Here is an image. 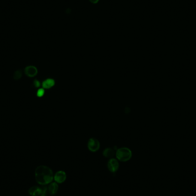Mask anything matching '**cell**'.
I'll list each match as a JSON object with an SVG mask.
<instances>
[{"label":"cell","instance_id":"ba28073f","mask_svg":"<svg viewBox=\"0 0 196 196\" xmlns=\"http://www.w3.org/2000/svg\"><path fill=\"white\" fill-rule=\"evenodd\" d=\"M59 185L56 182L50 183L48 187V191L51 195H54L58 191Z\"/></svg>","mask_w":196,"mask_h":196},{"label":"cell","instance_id":"7c38bea8","mask_svg":"<svg viewBox=\"0 0 196 196\" xmlns=\"http://www.w3.org/2000/svg\"><path fill=\"white\" fill-rule=\"evenodd\" d=\"M44 93H45V90L44 88H40L38 90L37 93H36L37 96L39 98H41L42 96H43Z\"/></svg>","mask_w":196,"mask_h":196},{"label":"cell","instance_id":"6da1fadb","mask_svg":"<svg viewBox=\"0 0 196 196\" xmlns=\"http://www.w3.org/2000/svg\"><path fill=\"white\" fill-rule=\"evenodd\" d=\"M36 181L41 185H46L52 182L53 173L49 167L44 165L38 166L35 171Z\"/></svg>","mask_w":196,"mask_h":196},{"label":"cell","instance_id":"4fadbf2b","mask_svg":"<svg viewBox=\"0 0 196 196\" xmlns=\"http://www.w3.org/2000/svg\"><path fill=\"white\" fill-rule=\"evenodd\" d=\"M41 189H42V192H41V194L40 196H46L47 192L48 191V188L43 187L41 188Z\"/></svg>","mask_w":196,"mask_h":196},{"label":"cell","instance_id":"277c9868","mask_svg":"<svg viewBox=\"0 0 196 196\" xmlns=\"http://www.w3.org/2000/svg\"><path fill=\"white\" fill-rule=\"evenodd\" d=\"M107 168L109 171L113 173L117 172L119 168L118 160L115 158H111L107 163Z\"/></svg>","mask_w":196,"mask_h":196},{"label":"cell","instance_id":"30bf717a","mask_svg":"<svg viewBox=\"0 0 196 196\" xmlns=\"http://www.w3.org/2000/svg\"><path fill=\"white\" fill-rule=\"evenodd\" d=\"M115 154L114 150L111 148H106L103 152L104 157L107 158H111Z\"/></svg>","mask_w":196,"mask_h":196},{"label":"cell","instance_id":"9c48e42d","mask_svg":"<svg viewBox=\"0 0 196 196\" xmlns=\"http://www.w3.org/2000/svg\"><path fill=\"white\" fill-rule=\"evenodd\" d=\"M42 192L41 188L38 186H33L31 187L29 190L28 193L31 196H39L41 195Z\"/></svg>","mask_w":196,"mask_h":196},{"label":"cell","instance_id":"52a82bcc","mask_svg":"<svg viewBox=\"0 0 196 196\" xmlns=\"http://www.w3.org/2000/svg\"><path fill=\"white\" fill-rule=\"evenodd\" d=\"M54 80L51 78L47 79L42 83V86L44 89H50L54 86Z\"/></svg>","mask_w":196,"mask_h":196},{"label":"cell","instance_id":"3957f363","mask_svg":"<svg viewBox=\"0 0 196 196\" xmlns=\"http://www.w3.org/2000/svg\"><path fill=\"white\" fill-rule=\"evenodd\" d=\"M87 147L90 151L92 152H96L100 148V143L98 139L92 138L88 142Z\"/></svg>","mask_w":196,"mask_h":196},{"label":"cell","instance_id":"5bb4252c","mask_svg":"<svg viewBox=\"0 0 196 196\" xmlns=\"http://www.w3.org/2000/svg\"><path fill=\"white\" fill-rule=\"evenodd\" d=\"M33 84H34V86H35V87L38 88V87H39L40 86V82L39 80H35L33 81Z\"/></svg>","mask_w":196,"mask_h":196},{"label":"cell","instance_id":"5b68a950","mask_svg":"<svg viewBox=\"0 0 196 196\" xmlns=\"http://www.w3.org/2000/svg\"><path fill=\"white\" fill-rule=\"evenodd\" d=\"M53 179L56 183H63L67 179L66 173L63 170H59L57 171L54 175Z\"/></svg>","mask_w":196,"mask_h":196},{"label":"cell","instance_id":"8fae6325","mask_svg":"<svg viewBox=\"0 0 196 196\" xmlns=\"http://www.w3.org/2000/svg\"><path fill=\"white\" fill-rule=\"evenodd\" d=\"M22 76V72L21 70L16 71L13 75V78L15 80H19Z\"/></svg>","mask_w":196,"mask_h":196},{"label":"cell","instance_id":"7a4b0ae2","mask_svg":"<svg viewBox=\"0 0 196 196\" xmlns=\"http://www.w3.org/2000/svg\"><path fill=\"white\" fill-rule=\"evenodd\" d=\"M132 151L127 147H121L118 149L116 152L117 159L121 162H127L132 157Z\"/></svg>","mask_w":196,"mask_h":196},{"label":"cell","instance_id":"8992f818","mask_svg":"<svg viewBox=\"0 0 196 196\" xmlns=\"http://www.w3.org/2000/svg\"><path fill=\"white\" fill-rule=\"evenodd\" d=\"M38 73V68L33 65L28 66L25 68V74L29 77H34Z\"/></svg>","mask_w":196,"mask_h":196}]
</instances>
